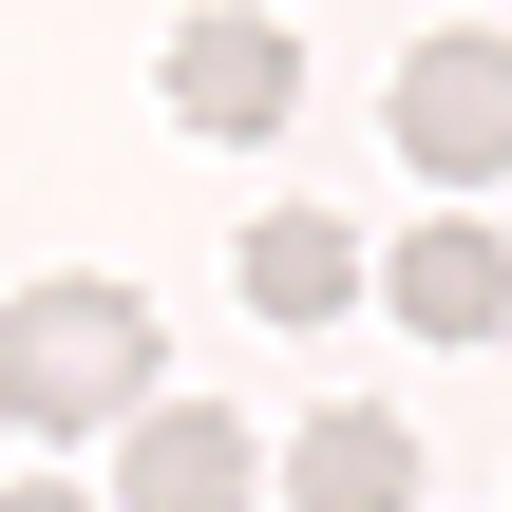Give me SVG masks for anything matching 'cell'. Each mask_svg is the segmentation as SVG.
I'll return each mask as SVG.
<instances>
[{
    "label": "cell",
    "instance_id": "cell-8",
    "mask_svg": "<svg viewBox=\"0 0 512 512\" xmlns=\"http://www.w3.org/2000/svg\"><path fill=\"white\" fill-rule=\"evenodd\" d=\"M0 512H95V494H76V475H19V494H0Z\"/></svg>",
    "mask_w": 512,
    "mask_h": 512
},
{
    "label": "cell",
    "instance_id": "cell-7",
    "mask_svg": "<svg viewBox=\"0 0 512 512\" xmlns=\"http://www.w3.org/2000/svg\"><path fill=\"white\" fill-rule=\"evenodd\" d=\"M361 266H380V247H361L342 209H266V228H247V304H266V323H342Z\"/></svg>",
    "mask_w": 512,
    "mask_h": 512
},
{
    "label": "cell",
    "instance_id": "cell-5",
    "mask_svg": "<svg viewBox=\"0 0 512 512\" xmlns=\"http://www.w3.org/2000/svg\"><path fill=\"white\" fill-rule=\"evenodd\" d=\"M285 512H418V418H380V399L304 418L285 437Z\"/></svg>",
    "mask_w": 512,
    "mask_h": 512
},
{
    "label": "cell",
    "instance_id": "cell-2",
    "mask_svg": "<svg viewBox=\"0 0 512 512\" xmlns=\"http://www.w3.org/2000/svg\"><path fill=\"white\" fill-rule=\"evenodd\" d=\"M399 152H418L437 190H494L512 171V38L494 19H437V38L399 57Z\"/></svg>",
    "mask_w": 512,
    "mask_h": 512
},
{
    "label": "cell",
    "instance_id": "cell-1",
    "mask_svg": "<svg viewBox=\"0 0 512 512\" xmlns=\"http://www.w3.org/2000/svg\"><path fill=\"white\" fill-rule=\"evenodd\" d=\"M0 418H19V437H114V418H152V304H133L114 266L19 285V304H0Z\"/></svg>",
    "mask_w": 512,
    "mask_h": 512
},
{
    "label": "cell",
    "instance_id": "cell-3",
    "mask_svg": "<svg viewBox=\"0 0 512 512\" xmlns=\"http://www.w3.org/2000/svg\"><path fill=\"white\" fill-rule=\"evenodd\" d=\"M361 285H380V304H399L418 342H494V323H512V247L475 228V209H437V228H399V247L361 266Z\"/></svg>",
    "mask_w": 512,
    "mask_h": 512
},
{
    "label": "cell",
    "instance_id": "cell-6",
    "mask_svg": "<svg viewBox=\"0 0 512 512\" xmlns=\"http://www.w3.org/2000/svg\"><path fill=\"white\" fill-rule=\"evenodd\" d=\"M114 437H133V512H247L266 494L247 418H171V399H152V418H114Z\"/></svg>",
    "mask_w": 512,
    "mask_h": 512
},
{
    "label": "cell",
    "instance_id": "cell-4",
    "mask_svg": "<svg viewBox=\"0 0 512 512\" xmlns=\"http://www.w3.org/2000/svg\"><path fill=\"white\" fill-rule=\"evenodd\" d=\"M285 95H304L285 19H171V114L190 133H285Z\"/></svg>",
    "mask_w": 512,
    "mask_h": 512
}]
</instances>
